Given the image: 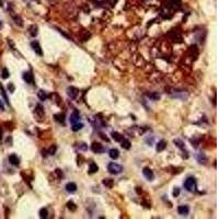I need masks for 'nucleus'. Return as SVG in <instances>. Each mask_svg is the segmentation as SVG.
<instances>
[{
	"label": "nucleus",
	"instance_id": "obj_11",
	"mask_svg": "<svg viewBox=\"0 0 219 219\" xmlns=\"http://www.w3.org/2000/svg\"><path fill=\"white\" fill-rule=\"evenodd\" d=\"M66 191L68 192V193H75L76 191H77V185H76V183L74 182H69L66 184Z\"/></svg>",
	"mask_w": 219,
	"mask_h": 219
},
{
	"label": "nucleus",
	"instance_id": "obj_12",
	"mask_svg": "<svg viewBox=\"0 0 219 219\" xmlns=\"http://www.w3.org/2000/svg\"><path fill=\"white\" fill-rule=\"evenodd\" d=\"M166 148V140H160V141H158L157 146H156V150L158 151V152L163 151Z\"/></svg>",
	"mask_w": 219,
	"mask_h": 219
},
{
	"label": "nucleus",
	"instance_id": "obj_20",
	"mask_svg": "<svg viewBox=\"0 0 219 219\" xmlns=\"http://www.w3.org/2000/svg\"><path fill=\"white\" fill-rule=\"evenodd\" d=\"M173 143L176 145V147H179L181 150H183V151L185 150V146H184V144H183V141H181L180 139H174Z\"/></svg>",
	"mask_w": 219,
	"mask_h": 219
},
{
	"label": "nucleus",
	"instance_id": "obj_26",
	"mask_svg": "<svg viewBox=\"0 0 219 219\" xmlns=\"http://www.w3.org/2000/svg\"><path fill=\"white\" fill-rule=\"evenodd\" d=\"M0 91H1V94H2V97H3V99H5V101L7 102V104H9V100H8L7 98V94H6V91H5V89H3V87L0 84Z\"/></svg>",
	"mask_w": 219,
	"mask_h": 219
},
{
	"label": "nucleus",
	"instance_id": "obj_19",
	"mask_svg": "<svg viewBox=\"0 0 219 219\" xmlns=\"http://www.w3.org/2000/svg\"><path fill=\"white\" fill-rule=\"evenodd\" d=\"M55 120L58 122V123H61V124L64 125V124H65V115L61 113L56 114V115H55Z\"/></svg>",
	"mask_w": 219,
	"mask_h": 219
},
{
	"label": "nucleus",
	"instance_id": "obj_37",
	"mask_svg": "<svg viewBox=\"0 0 219 219\" xmlns=\"http://www.w3.org/2000/svg\"><path fill=\"white\" fill-rule=\"evenodd\" d=\"M2 6V0H0V7Z\"/></svg>",
	"mask_w": 219,
	"mask_h": 219
},
{
	"label": "nucleus",
	"instance_id": "obj_25",
	"mask_svg": "<svg viewBox=\"0 0 219 219\" xmlns=\"http://www.w3.org/2000/svg\"><path fill=\"white\" fill-rule=\"evenodd\" d=\"M67 207H68V208L70 209V210H71V212H75L76 209H77V207H76V204L74 203V202H71V201L67 203Z\"/></svg>",
	"mask_w": 219,
	"mask_h": 219
},
{
	"label": "nucleus",
	"instance_id": "obj_16",
	"mask_svg": "<svg viewBox=\"0 0 219 219\" xmlns=\"http://www.w3.org/2000/svg\"><path fill=\"white\" fill-rule=\"evenodd\" d=\"M102 183H103V185H105L106 187H109V189H112L114 185V181L112 179H104Z\"/></svg>",
	"mask_w": 219,
	"mask_h": 219
},
{
	"label": "nucleus",
	"instance_id": "obj_2",
	"mask_svg": "<svg viewBox=\"0 0 219 219\" xmlns=\"http://www.w3.org/2000/svg\"><path fill=\"white\" fill-rule=\"evenodd\" d=\"M107 171L111 174H120L123 171V166L115 162H110L107 166Z\"/></svg>",
	"mask_w": 219,
	"mask_h": 219
},
{
	"label": "nucleus",
	"instance_id": "obj_28",
	"mask_svg": "<svg viewBox=\"0 0 219 219\" xmlns=\"http://www.w3.org/2000/svg\"><path fill=\"white\" fill-rule=\"evenodd\" d=\"M148 97L152 99V100H158L160 98V94H158V93H151V94H148Z\"/></svg>",
	"mask_w": 219,
	"mask_h": 219
},
{
	"label": "nucleus",
	"instance_id": "obj_33",
	"mask_svg": "<svg viewBox=\"0 0 219 219\" xmlns=\"http://www.w3.org/2000/svg\"><path fill=\"white\" fill-rule=\"evenodd\" d=\"M56 149H57V148H56V147L54 146V148H53V147H52V148L49 149V151H48V153H49V155H55V151H56Z\"/></svg>",
	"mask_w": 219,
	"mask_h": 219
},
{
	"label": "nucleus",
	"instance_id": "obj_10",
	"mask_svg": "<svg viewBox=\"0 0 219 219\" xmlns=\"http://www.w3.org/2000/svg\"><path fill=\"white\" fill-rule=\"evenodd\" d=\"M9 162H10L12 166H18L19 164H20V160H19V158H18V156L14 155V153L9 156Z\"/></svg>",
	"mask_w": 219,
	"mask_h": 219
},
{
	"label": "nucleus",
	"instance_id": "obj_13",
	"mask_svg": "<svg viewBox=\"0 0 219 219\" xmlns=\"http://www.w3.org/2000/svg\"><path fill=\"white\" fill-rule=\"evenodd\" d=\"M109 155H110V157L113 159V160H116V159L120 157V151L117 150V149H115V148H113V149L110 150Z\"/></svg>",
	"mask_w": 219,
	"mask_h": 219
},
{
	"label": "nucleus",
	"instance_id": "obj_30",
	"mask_svg": "<svg viewBox=\"0 0 219 219\" xmlns=\"http://www.w3.org/2000/svg\"><path fill=\"white\" fill-rule=\"evenodd\" d=\"M55 173L57 174V176H58L59 179H61V178L64 176V174H62V172H61L59 169H56V170H55Z\"/></svg>",
	"mask_w": 219,
	"mask_h": 219
},
{
	"label": "nucleus",
	"instance_id": "obj_17",
	"mask_svg": "<svg viewBox=\"0 0 219 219\" xmlns=\"http://www.w3.org/2000/svg\"><path fill=\"white\" fill-rule=\"evenodd\" d=\"M111 135H112V138H113L114 140H115V141H118V143H121V140L124 138V137L122 136L120 133H117V132H113Z\"/></svg>",
	"mask_w": 219,
	"mask_h": 219
},
{
	"label": "nucleus",
	"instance_id": "obj_22",
	"mask_svg": "<svg viewBox=\"0 0 219 219\" xmlns=\"http://www.w3.org/2000/svg\"><path fill=\"white\" fill-rule=\"evenodd\" d=\"M83 127V124L82 123H76V124H72V130L74 132H77V130H80V129Z\"/></svg>",
	"mask_w": 219,
	"mask_h": 219
},
{
	"label": "nucleus",
	"instance_id": "obj_24",
	"mask_svg": "<svg viewBox=\"0 0 219 219\" xmlns=\"http://www.w3.org/2000/svg\"><path fill=\"white\" fill-rule=\"evenodd\" d=\"M47 215H48V212H47L46 208H42L39 210V217L41 218H47Z\"/></svg>",
	"mask_w": 219,
	"mask_h": 219
},
{
	"label": "nucleus",
	"instance_id": "obj_27",
	"mask_svg": "<svg viewBox=\"0 0 219 219\" xmlns=\"http://www.w3.org/2000/svg\"><path fill=\"white\" fill-rule=\"evenodd\" d=\"M9 71H8V69L7 68H3L2 69V78L3 79H7V78H9Z\"/></svg>",
	"mask_w": 219,
	"mask_h": 219
},
{
	"label": "nucleus",
	"instance_id": "obj_14",
	"mask_svg": "<svg viewBox=\"0 0 219 219\" xmlns=\"http://www.w3.org/2000/svg\"><path fill=\"white\" fill-rule=\"evenodd\" d=\"M121 146H122V148H124V149H126V150H128V149H130V141H129L128 139H125V138H123L121 140Z\"/></svg>",
	"mask_w": 219,
	"mask_h": 219
},
{
	"label": "nucleus",
	"instance_id": "obj_36",
	"mask_svg": "<svg viewBox=\"0 0 219 219\" xmlns=\"http://www.w3.org/2000/svg\"><path fill=\"white\" fill-rule=\"evenodd\" d=\"M2 138V130H1V128H0V139Z\"/></svg>",
	"mask_w": 219,
	"mask_h": 219
},
{
	"label": "nucleus",
	"instance_id": "obj_9",
	"mask_svg": "<svg viewBox=\"0 0 219 219\" xmlns=\"http://www.w3.org/2000/svg\"><path fill=\"white\" fill-rule=\"evenodd\" d=\"M23 80L25 81L26 83H33L34 81V78H33V75H32V72L31 71H28V72H24L22 76Z\"/></svg>",
	"mask_w": 219,
	"mask_h": 219
},
{
	"label": "nucleus",
	"instance_id": "obj_1",
	"mask_svg": "<svg viewBox=\"0 0 219 219\" xmlns=\"http://www.w3.org/2000/svg\"><path fill=\"white\" fill-rule=\"evenodd\" d=\"M184 187L189 192H195V189H196V181H195V179L192 178V176L187 178L185 180V182H184Z\"/></svg>",
	"mask_w": 219,
	"mask_h": 219
},
{
	"label": "nucleus",
	"instance_id": "obj_21",
	"mask_svg": "<svg viewBox=\"0 0 219 219\" xmlns=\"http://www.w3.org/2000/svg\"><path fill=\"white\" fill-rule=\"evenodd\" d=\"M30 34L31 36H33V37H35V36L37 35V26H36V25H32V26H31Z\"/></svg>",
	"mask_w": 219,
	"mask_h": 219
},
{
	"label": "nucleus",
	"instance_id": "obj_32",
	"mask_svg": "<svg viewBox=\"0 0 219 219\" xmlns=\"http://www.w3.org/2000/svg\"><path fill=\"white\" fill-rule=\"evenodd\" d=\"M8 89H9V91H10V92H13V91H14V85H13L12 83H9V85H8Z\"/></svg>",
	"mask_w": 219,
	"mask_h": 219
},
{
	"label": "nucleus",
	"instance_id": "obj_6",
	"mask_svg": "<svg viewBox=\"0 0 219 219\" xmlns=\"http://www.w3.org/2000/svg\"><path fill=\"white\" fill-rule=\"evenodd\" d=\"M78 92H79V90H78L77 88H75V87H69L68 89H67V94H68V97L70 99L77 98Z\"/></svg>",
	"mask_w": 219,
	"mask_h": 219
},
{
	"label": "nucleus",
	"instance_id": "obj_23",
	"mask_svg": "<svg viewBox=\"0 0 219 219\" xmlns=\"http://www.w3.org/2000/svg\"><path fill=\"white\" fill-rule=\"evenodd\" d=\"M35 113L37 114L39 117H43L44 116V111H43V107L41 105L36 106V110H35Z\"/></svg>",
	"mask_w": 219,
	"mask_h": 219
},
{
	"label": "nucleus",
	"instance_id": "obj_35",
	"mask_svg": "<svg viewBox=\"0 0 219 219\" xmlns=\"http://www.w3.org/2000/svg\"><path fill=\"white\" fill-rule=\"evenodd\" d=\"M0 111H5V106H3V103L1 102V100H0Z\"/></svg>",
	"mask_w": 219,
	"mask_h": 219
},
{
	"label": "nucleus",
	"instance_id": "obj_4",
	"mask_svg": "<svg viewBox=\"0 0 219 219\" xmlns=\"http://www.w3.org/2000/svg\"><path fill=\"white\" fill-rule=\"evenodd\" d=\"M143 174H144V176L148 181H152L155 179V174H153V172L151 171V169H149V168H144Z\"/></svg>",
	"mask_w": 219,
	"mask_h": 219
},
{
	"label": "nucleus",
	"instance_id": "obj_34",
	"mask_svg": "<svg viewBox=\"0 0 219 219\" xmlns=\"http://www.w3.org/2000/svg\"><path fill=\"white\" fill-rule=\"evenodd\" d=\"M100 137H101L102 139H104L105 141H109V138H107V137H106L105 135H104V134H102V133H100Z\"/></svg>",
	"mask_w": 219,
	"mask_h": 219
},
{
	"label": "nucleus",
	"instance_id": "obj_31",
	"mask_svg": "<svg viewBox=\"0 0 219 219\" xmlns=\"http://www.w3.org/2000/svg\"><path fill=\"white\" fill-rule=\"evenodd\" d=\"M179 194H180V189H179V187H175L173 191V196L178 197L179 196Z\"/></svg>",
	"mask_w": 219,
	"mask_h": 219
},
{
	"label": "nucleus",
	"instance_id": "obj_18",
	"mask_svg": "<svg viewBox=\"0 0 219 219\" xmlns=\"http://www.w3.org/2000/svg\"><path fill=\"white\" fill-rule=\"evenodd\" d=\"M37 97L38 99L41 100V101H45L46 99L48 98V95H47V93H46L44 90H39L37 92Z\"/></svg>",
	"mask_w": 219,
	"mask_h": 219
},
{
	"label": "nucleus",
	"instance_id": "obj_8",
	"mask_svg": "<svg viewBox=\"0 0 219 219\" xmlns=\"http://www.w3.org/2000/svg\"><path fill=\"white\" fill-rule=\"evenodd\" d=\"M80 120V114L78 111H74L72 114L70 115V118H69V121H70V124L72 125V124H76V123H78Z\"/></svg>",
	"mask_w": 219,
	"mask_h": 219
},
{
	"label": "nucleus",
	"instance_id": "obj_3",
	"mask_svg": "<svg viewBox=\"0 0 219 219\" xmlns=\"http://www.w3.org/2000/svg\"><path fill=\"white\" fill-rule=\"evenodd\" d=\"M91 150L94 153H102V152H104L105 149H104L103 145H101L100 143H93L91 145Z\"/></svg>",
	"mask_w": 219,
	"mask_h": 219
},
{
	"label": "nucleus",
	"instance_id": "obj_15",
	"mask_svg": "<svg viewBox=\"0 0 219 219\" xmlns=\"http://www.w3.org/2000/svg\"><path fill=\"white\" fill-rule=\"evenodd\" d=\"M98 170H99V166H97V163L91 162L90 164H89V173L90 174H93V173H95V172H98Z\"/></svg>",
	"mask_w": 219,
	"mask_h": 219
},
{
	"label": "nucleus",
	"instance_id": "obj_29",
	"mask_svg": "<svg viewBox=\"0 0 219 219\" xmlns=\"http://www.w3.org/2000/svg\"><path fill=\"white\" fill-rule=\"evenodd\" d=\"M78 148H79V149H81V150H87V149H88V146L82 143V144H79Z\"/></svg>",
	"mask_w": 219,
	"mask_h": 219
},
{
	"label": "nucleus",
	"instance_id": "obj_7",
	"mask_svg": "<svg viewBox=\"0 0 219 219\" xmlns=\"http://www.w3.org/2000/svg\"><path fill=\"white\" fill-rule=\"evenodd\" d=\"M31 46H32L33 51L37 54V55H39V56H42V55H43L42 48H41V46H39V44H38V42H36V41H33V42L31 43Z\"/></svg>",
	"mask_w": 219,
	"mask_h": 219
},
{
	"label": "nucleus",
	"instance_id": "obj_5",
	"mask_svg": "<svg viewBox=\"0 0 219 219\" xmlns=\"http://www.w3.org/2000/svg\"><path fill=\"white\" fill-rule=\"evenodd\" d=\"M178 212L181 216H187L189 212V207L186 206V205H181V206L178 207Z\"/></svg>",
	"mask_w": 219,
	"mask_h": 219
}]
</instances>
